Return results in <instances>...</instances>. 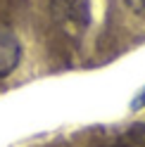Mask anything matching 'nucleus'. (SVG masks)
I'll return each mask as SVG.
<instances>
[{
    "instance_id": "1",
    "label": "nucleus",
    "mask_w": 145,
    "mask_h": 147,
    "mask_svg": "<svg viewBox=\"0 0 145 147\" xmlns=\"http://www.w3.org/2000/svg\"><path fill=\"white\" fill-rule=\"evenodd\" d=\"M50 14L64 29L83 31L90 24V0H50Z\"/></svg>"
},
{
    "instance_id": "2",
    "label": "nucleus",
    "mask_w": 145,
    "mask_h": 147,
    "mask_svg": "<svg viewBox=\"0 0 145 147\" xmlns=\"http://www.w3.org/2000/svg\"><path fill=\"white\" fill-rule=\"evenodd\" d=\"M19 57H22L19 38H17L14 31H10L7 26H0V78L10 76L17 69Z\"/></svg>"
},
{
    "instance_id": "3",
    "label": "nucleus",
    "mask_w": 145,
    "mask_h": 147,
    "mask_svg": "<svg viewBox=\"0 0 145 147\" xmlns=\"http://www.w3.org/2000/svg\"><path fill=\"white\" fill-rule=\"evenodd\" d=\"M136 14H145V0H124Z\"/></svg>"
},
{
    "instance_id": "4",
    "label": "nucleus",
    "mask_w": 145,
    "mask_h": 147,
    "mask_svg": "<svg viewBox=\"0 0 145 147\" xmlns=\"http://www.w3.org/2000/svg\"><path fill=\"white\" fill-rule=\"evenodd\" d=\"M133 107H145V90H143V93H140L138 97H136V102H133Z\"/></svg>"
},
{
    "instance_id": "5",
    "label": "nucleus",
    "mask_w": 145,
    "mask_h": 147,
    "mask_svg": "<svg viewBox=\"0 0 145 147\" xmlns=\"http://www.w3.org/2000/svg\"><path fill=\"white\" fill-rule=\"evenodd\" d=\"M112 147H126V145H112Z\"/></svg>"
}]
</instances>
